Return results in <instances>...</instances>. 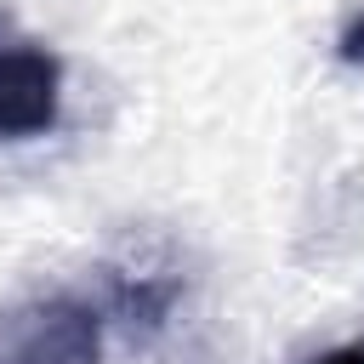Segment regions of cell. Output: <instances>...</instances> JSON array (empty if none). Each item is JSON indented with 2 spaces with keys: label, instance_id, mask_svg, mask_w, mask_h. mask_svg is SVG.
Wrapping results in <instances>:
<instances>
[{
  "label": "cell",
  "instance_id": "1",
  "mask_svg": "<svg viewBox=\"0 0 364 364\" xmlns=\"http://www.w3.org/2000/svg\"><path fill=\"white\" fill-rule=\"evenodd\" d=\"M102 324L85 296H28L0 313V364H102Z\"/></svg>",
  "mask_w": 364,
  "mask_h": 364
},
{
  "label": "cell",
  "instance_id": "2",
  "mask_svg": "<svg viewBox=\"0 0 364 364\" xmlns=\"http://www.w3.org/2000/svg\"><path fill=\"white\" fill-rule=\"evenodd\" d=\"M63 119V63L34 40L0 46V142H34Z\"/></svg>",
  "mask_w": 364,
  "mask_h": 364
},
{
  "label": "cell",
  "instance_id": "3",
  "mask_svg": "<svg viewBox=\"0 0 364 364\" xmlns=\"http://www.w3.org/2000/svg\"><path fill=\"white\" fill-rule=\"evenodd\" d=\"M114 284V313L131 324V330H142V336H154L165 318H171V301H176V279H131V273H114L108 279Z\"/></svg>",
  "mask_w": 364,
  "mask_h": 364
},
{
  "label": "cell",
  "instance_id": "4",
  "mask_svg": "<svg viewBox=\"0 0 364 364\" xmlns=\"http://www.w3.org/2000/svg\"><path fill=\"white\" fill-rule=\"evenodd\" d=\"M336 57L347 63V68H364V11L341 28V40H336Z\"/></svg>",
  "mask_w": 364,
  "mask_h": 364
},
{
  "label": "cell",
  "instance_id": "5",
  "mask_svg": "<svg viewBox=\"0 0 364 364\" xmlns=\"http://www.w3.org/2000/svg\"><path fill=\"white\" fill-rule=\"evenodd\" d=\"M313 364H364V341H347V347H330V353H318Z\"/></svg>",
  "mask_w": 364,
  "mask_h": 364
}]
</instances>
